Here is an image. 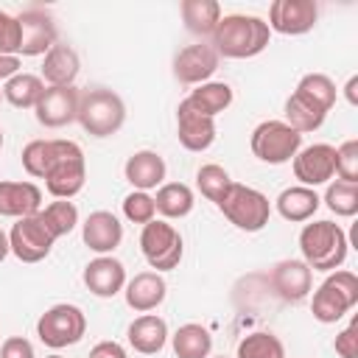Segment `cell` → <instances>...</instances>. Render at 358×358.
Listing matches in <instances>:
<instances>
[{
    "mask_svg": "<svg viewBox=\"0 0 358 358\" xmlns=\"http://www.w3.org/2000/svg\"><path fill=\"white\" fill-rule=\"evenodd\" d=\"M0 148H3V129H0Z\"/></svg>",
    "mask_w": 358,
    "mask_h": 358,
    "instance_id": "7dc6e473",
    "label": "cell"
},
{
    "mask_svg": "<svg viewBox=\"0 0 358 358\" xmlns=\"http://www.w3.org/2000/svg\"><path fill=\"white\" fill-rule=\"evenodd\" d=\"M319 20V8L313 0H274L268 6V31L282 36L308 34Z\"/></svg>",
    "mask_w": 358,
    "mask_h": 358,
    "instance_id": "8fae6325",
    "label": "cell"
},
{
    "mask_svg": "<svg viewBox=\"0 0 358 358\" xmlns=\"http://www.w3.org/2000/svg\"><path fill=\"white\" fill-rule=\"evenodd\" d=\"M56 238L53 232L45 227V221L39 215H28V218H17V224L8 232V246L14 252L17 260L22 263H39L50 255Z\"/></svg>",
    "mask_w": 358,
    "mask_h": 358,
    "instance_id": "30bf717a",
    "label": "cell"
},
{
    "mask_svg": "<svg viewBox=\"0 0 358 358\" xmlns=\"http://www.w3.org/2000/svg\"><path fill=\"white\" fill-rule=\"evenodd\" d=\"M249 148L260 162L282 165V162H291L302 148V134L294 131L285 120H263L255 126Z\"/></svg>",
    "mask_w": 358,
    "mask_h": 358,
    "instance_id": "52a82bcc",
    "label": "cell"
},
{
    "mask_svg": "<svg viewBox=\"0 0 358 358\" xmlns=\"http://www.w3.org/2000/svg\"><path fill=\"white\" fill-rule=\"evenodd\" d=\"M36 215L45 221V227L53 232L56 241L62 235H70L76 229V224H78V210H76V204L70 199H56L48 207H42Z\"/></svg>",
    "mask_w": 358,
    "mask_h": 358,
    "instance_id": "1f68e13d",
    "label": "cell"
},
{
    "mask_svg": "<svg viewBox=\"0 0 358 358\" xmlns=\"http://www.w3.org/2000/svg\"><path fill=\"white\" fill-rule=\"evenodd\" d=\"M0 98H3V87H0Z\"/></svg>",
    "mask_w": 358,
    "mask_h": 358,
    "instance_id": "681fc988",
    "label": "cell"
},
{
    "mask_svg": "<svg viewBox=\"0 0 358 358\" xmlns=\"http://www.w3.org/2000/svg\"><path fill=\"white\" fill-rule=\"evenodd\" d=\"M193 204H196L193 190L185 182H165V185L157 187L154 207L165 218H185V215H190Z\"/></svg>",
    "mask_w": 358,
    "mask_h": 358,
    "instance_id": "83f0119b",
    "label": "cell"
},
{
    "mask_svg": "<svg viewBox=\"0 0 358 358\" xmlns=\"http://www.w3.org/2000/svg\"><path fill=\"white\" fill-rule=\"evenodd\" d=\"M90 358H129V355L117 341H98L90 350Z\"/></svg>",
    "mask_w": 358,
    "mask_h": 358,
    "instance_id": "7bdbcfd3",
    "label": "cell"
},
{
    "mask_svg": "<svg viewBox=\"0 0 358 358\" xmlns=\"http://www.w3.org/2000/svg\"><path fill=\"white\" fill-rule=\"evenodd\" d=\"M84 285L101 299H112L126 288V268L112 255H98L84 266Z\"/></svg>",
    "mask_w": 358,
    "mask_h": 358,
    "instance_id": "e0dca14e",
    "label": "cell"
},
{
    "mask_svg": "<svg viewBox=\"0 0 358 358\" xmlns=\"http://www.w3.org/2000/svg\"><path fill=\"white\" fill-rule=\"evenodd\" d=\"M8 252H11V246H8V235L0 229V263L8 257Z\"/></svg>",
    "mask_w": 358,
    "mask_h": 358,
    "instance_id": "bcb514c9",
    "label": "cell"
},
{
    "mask_svg": "<svg viewBox=\"0 0 358 358\" xmlns=\"http://www.w3.org/2000/svg\"><path fill=\"white\" fill-rule=\"evenodd\" d=\"M20 20V53L22 56H45L53 45H56V22L48 11L42 8H25L22 14H17Z\"/></svg>",
    "mask_w": 358,
    "mask_h": 358,
    "instance_id": "5bb4252c",
    "label": "cell"
},
{
    "mask_svg": "<svg viewBox=\"0 0 358 358\" xmlns=\"http://www.w3.org/2000/svg\"><path fill=\"white\" fill-rule=\"evenodd\" d=\"M123 215L134 224H148L154 221L157 215V207H154V196H148L145 190H131L126 199H123Z\"/></svg>",
    "mask_w": 358,
    "mask_h": 358,
    "instance_id": "f35d334b",
    "label": "cell"
},
{
    "mask_svg": "<svg viewBox=\"0 0 358 358\" xmlns=\"http://www.w3.org/2000/svg\"><path fill=\"white\" fill-rule=\"evenodd\" d=\"M76 120L92 137H112L126 123V103L117 92L106 87H95V90L81 92Z\"/></svg>",
    "mask_w": 358,
    "mask_h": 358,
    "instance_id": "3957f363",
    "label": "cell"
},
{
    "mask_svg": "<svg viewBox=\"0 0 358 358\" xmlns=\"http://www.w3.org/2000/svg\"><path fill=\"white\" fill-rule=\"evenodd\" d=\"M140 252L145 257V263L154 271H171L179 266L185 246H182V235L176 227H171L162 218H154L148 224H143L140 232Z\"/></svg>",
    "mask_w": 358,
    "mask_h": 358,
    "instance_id": "9c48e42d",
    "label": "cell"
},
{
    "mask_svg": "<svg viewBox=\"0 0 358 358\" xmlns=\"http://www.w3.org/2000/svg\"><path fill=\"white\" fill-rule=\"evenodd\" d=\"M126 305L137 313H148L165 302L168 285L159 271H140L126 282Z\"/></svg>",
    "mask_w": 358,
    "mask_h": 358,
    "instance_id": "ffe728a7",
    "label": "cell"
},
{
    "mask_svg": "<svg viewBox=\"0 0 358 358\" xmlns=\"http://www.w3.org/2000/svg\"><path fill=\"white\" fill-rule=\"evenodd\" d=\"M235 358H285V347L274 333H249L238 341Z\"/></svg>",
    "mask_w": 358,
    "mask_h": 358,
    "instance_id": "836d02e7",
    "label": "cell"
},
{
    "mask_svg": "<svg viewBox=\"0 0 358 358\" xmlns=\"http://www.w3.org/2000/svg\"><path fill=\"white\" fill-rule=\"evenodd\" d=\"M271 31L255 14H227L210 34V45L224 59H252L268 48Z\"/></svg>",
    "mask_w": 358,
    "mask_h": 358,
    "instance_id": "6da1fadb",
    "label": "cell"
},
{
    "mask_svg": "<svg viewBox=\"0 0 358 358\" xmlns=\"http://www.w3.org/2000/svg\"><path fill=\"white\" fill-rule=\"evenodd\" d=\"M20 39H22L20 20L8 11H0V53L20 56Z\"/></svg>",
    "mask_w": 358,
    "mask_h": 358,
    "instance_id": "ab89813d",
    "label": "cell"
},
{
    "mask_svg": "<svg viewBox=\"0 0 358 358\" xmlns=\"http://www.w3.org/2000/svg\"><path fill=\"white\" fill-rule=\"evenodd\" d=\"M81 59L70 45H53L45 53L42 62V81H48V87H73L76 76H78Z\"/></svg>",
    "mask_w": 358,
    "mask_h": 358,
    "instance_id": "cb8c5ba5",
    "label": "cell"
},
{
    "mask_svg": "<svg viewBox=\"0 0 358 358\" xmlns=\"http://www.w3.org/2000/svg\"><path fill=\"white\" fill-rule=\"evenodd\" d=\"M355 87H358V76H352L350 81H347V87H344V92H347V101L355 106L358 103V95H355Z\"/></svg>",
    "mask_w": 358,
    "mask_h": 358,
    "instance_id": "f6af8a7d",
    "label": "cell"
},
{
    "mask_svg": "<svg viewBox=\"0 0 358 358\" xmlns=\"http://www.w3.org/2000/svg\"><path fill=\"white\" fill-rule=\"evenodd\" d=\"M196 185H199V190H201V196L207 199V201H221L224 199V193L229 190V185H232V179H229V173H227V168H221V165H215V162H207V165H201L199 171H196Z\"/></svg>",
    "mask_w": 358,
    "mask_h": 358,
    "instance_id": "d590c367",
    "label": "cell"
},
{
    "mask_svg": "<svg viewBox=\"0 0 358 358\" xmlns=\"http://www.w3.org/2000/svg\"><path fill=\"white\" fill-rule=\"evenodd\" d=\"M84 333H87V316L78 305H70V302H59L48 308L36 322V336L50 350L78 344Z\"/></svg>",
    "mask_w": 358,
    "mask_h": 358,
    "instance_id": "ba28073f",
    "label": "cell"
},
{
    "mask_svg": "<svg viewBox=\"0 0 358 358\" xmlns=\"http://www.w3.org/2000/svg\"><path fill=\"white\" fill-rule=\"evenodd\" d=\"M218 358H224V355H218Z\"/></svg>",
    "mask_w": 358,
    "mask_h": 358,
    "instance_id": "f907efd6",
    "label": "cell"
},
{
    "mask_svg": "<svg viewBox=\"0 0 358 358\" xmlns=\"http://www.w3.org/2000/svg\"><path fill=\"white\" fill-rule=\"evenodd\" d=\"M336 352L341 358H358V324L350 322L338 336H336Z\"/></svg>",
    "mask_w": 358,
    "mask_h": 358,
    "instance_id": "60d3db41",
    "label": "cell"
},
{
    "mask_svg": "<svg viewBox=\"0 0 358 358\" xmlns=\"http://www.w3.org/2000/svg\"><path fill=\"white\" fill-rule=\"evenodd\" d=\"M173 352L176 358H207L210 350H213V336L207 327L196 324V322H187L182 324L176 333H173Z\"/></svg>",
    "mask_w": 358,
    "mask_h": 358,
    "instance_id": "f546056e",
    "label": "cell"
},
{
    "mask_svg": "<svg viewBox=\"0 0 358 358\" xmlns=\"http://www.w3.org/2000/svg\"><path fill=\"white\" fill-rule=\"evenodd\" d=\"M53 151H56V140H31L22 148V168H25V173L36 176V179H45L48 165L53 159Z\"/></svg>",
    "mask_w": 358,
    "mask_h": 358,
    "instance_id": "8d00e7d4",
    "label": "cell"
},
{
    "mask_svg": "<svg viewBox=\"0 0 358 358\" xmlns=\"http://www.w3.org/2000/svg\"><path fill=\"white\" fill-rule=\"evenodd\" d=\"M322 201L327 204L330 213H336V215H341V218H350V215L358 213V185L336 179V182L327 185Z\"/></svg>",
    "mask_w": 358,
    "mask_h": 358,
    "instance_id": "e575fe53",
    "label": "cell"
},
{
    "mask_svg": "<svg viewBox=\"0 0 358 358\" xmlns=\"http://www.w3.org/2000/svg\"><path fill=\"white\" fill-rule=\"evenodd\" d=\"M196 112L207 115V117H215L221 115L224 109H229L232 103V87L224 84V81H204L199 84L187 98H185Z\"/></svg>",
    "mask_w": 358,
    "mask_h": 358,
    "instance_id": "4316f807",
    "label": "cell"
},
{
    "mask_svg": "<svg viewBox=\"0 0 358 358\" xmlns=\"http://www.w3.org/2000/svg\"><path fill=\"white\" fill-rule=\"evenodd\" d=\"M218 62H221V56L213 50V45L196 42V45H187L176 53L173 76H176L179 84H196L199 87L218 70Z\"/></svg>",
    "mask_w": 358,
    "mask_h": 358,
    "instance_id": "4fadbf2b",
    "label": "cell"
},
{
    "mask_svg": "<svg viewBox=\"0 0 358 358\" xmlns=\"http://www.w3.org/2000/svg\"><path fill=\"white\" fill-rule=\"evenodd\" d=\"M84 182H87V162L81 145L73 140H56V151L45 173L48 193L53 199H73L76 193H81Z\"/></svg>",
    "mask_w": 358,
    "mask_h": 358,
    "instance_id": "277c9868",
    "label": "cell"
},
{
    "mask_svg": "<svg viewBox=\"0 0 358 358\" xmlns=\"http://www.w3.org/2000/svg\"><path fill=\"white\" fill-rule=\"evenodd\" d=\"M218 210L224 213V218L232 227H238L243 232H260L271 218L268 196H263L260 190H255L249 185H241V182L229 185V190L218 201Z\"/></svg>",
    "mask_w": 358,
    "mask_h": 358,
    "instance_id": "5b68a950",
    "label": "cell"
},
{
    "mask_svg": "<svg viewBox=\"0 0 358 358\" xmlns=\"http://www.w3.org/2000/svg\"><path fill=\"white\" fill-rule=\"evenodd\" d=\"M0 358H36L34 355V344L22 336H8L0 347Z\"/></svg>",
    "mask_w": 358,
    "mask_h": 358,
    "instance_id": "b9f144b4",
    "label": "cell"
},
{
    "mask_svg": "<svg viewBox=\"0 0 358 358\" xmlns=\"http://www.w3.org/2000/svg\"><path fill=\"white\" fill-rule=\"evenodd\" d=\"M319 204H322L319 193H316L313 187H302V185L285 187V190L277 196V201H274L277 213H280L285 221H291V224H299V221L313 218V213L319 210Z\"/></svg>",
    "mask_w": 358,
    "mask_h": 358,
    "instance_id": "d4e9b609",
    "label": "cell"
},
{
    "mask_svg": "<svg viewBox=\"0 0 358 358\" xmlns=\"http://www.w3.org/2000/svg\"><path fill=\"white\" fill-rule=\"evenodd\" d=\"M165 159L157 154V151H134L126 165H123V173H126V182L134 187V190H151V187H159L162 179H165Z\"/></svg>",
    "mask_w": 358,
    "mask_h": 358,
    "instance_id": "7402d4cb",
    "label": "cell"
},
{
    "mask_svg": "<svg viewBox=\"0 0 358 358\" xmlns=\"http://www.w3.org/2000/svg\"><path fill=\"white\" fill-rule=\"evenodd\" d=\"M358 305V277L352 271H330L324 277V282L316 288L310 310L313 319L322 324H333L338 322L347 310H352Z\"/></svg>",
    "mask_w": 358,
    "mask_h": 358,
    "instance_id": "8992f818",
    "label": "cell"
},
{
    "mask_svg": "<svg viewBox=\"0 0 358 358\" xmlns=\"http://www.w3.org/2000/svg\"><path fill=\"white\" fill-rule=\"evenodd\" d=\"M294 176L302 187L327 185L336 176V148L330 143H313L299 148L294 157Z\"/></svg>",
    "mask_w": 358,
    "mask_h": 358,
    "instance_id": "7c38bea8",
    "label": "cell"
},
{
    "mask_svg": "<svg viewBox=\"0 0 358 358\" xmlns=\"http://www.w3.org/2000/svg\"><path fill=\"white\" fill-rule=\"evenodd\" d=\"M324 112L322 109H316L313 103H308V101H302L299 95H294L291 92V98L285 101V123L294 129V131H299V134H305V131H316L322 123H324Z\"/></svg>",
    "mask_w": 358,
    "mask_h": 358,
    "instance_id": "d6a6232c",
    "label": "cell"
},
{
    "mask_svg": "<svg viewBox=\"0 0 358 358\" xmlns=\"http://www.w3.org/2000/svg\"><path fill=\"white\" fill-rule=\"evenodd\" d=\"M347 235L333 221L305 224L299 232V252L310 271H336L347 260Z\"/></svg>",
    "mask_w": 358,
    "mask_h": 358,
    "instance_id": "7a4b0ae2",
    "label": "cell"
},
{
    "mask_svg": "<svg viewBox=\"0 0 358 358\" xmlns=\"http://www.w3.org/2000/svg\"><path fill=\"white\" fill-rule=\"evenodd\" d=\"M310 282L313 271L305 260H280L271 271V285L285 302H302L310 294Z\"/></svg>",
    "mask_w": 358,
    "mask_h": 358,
    "instance_id": "d6986e66",
    "label": "cell"
},
{
    "mask_svg": "<svg viewBox=\"0 0 358 358\" xmlns=\"http://www.w3.org/2000/svg\"><path fill=\"white\" fill-rule=\"evenodd\" d=\"M42 210V190L34 182H0V215L28 218Z\"/></svg>",
    "mask_w": 358,
    "mask_h": 358,
    "instance_id": "44dd1931",
    "label": "cell"
},
{
    "mask_svg": "<svg viewBox=\"0 0 358 358\" xmlns=\"http://www.w3.org/2000/svg\"><path fill=\"white\" fill-rule=\"evenodd\" d=\"M48 358H62V355H48Z\"/></svg>",
    "mask_w": 358,
    "mask_h": 358,
    "instance_id": "c3c4849f",
    "label": "cell"
},
{
    "mask_svg": "<svg viewBox=\"0 0 358 358\" xmlns=\"http://www.w3.org/2000/svg\"><path fill=\"white\" fill-rule=\"evenodd\" d=\"M176 137L187 151H207L215 140V117L196 112L187 101L176 106Z\"/></svg>",
    "mask_w": 358,
    "mask_h": 358,
    "instance_id": "2e32d148",
    "label": "cell"
},
{
    "mask_svg": "<svg viewBox=\"0 0 358 358\" xmlns=\"http://www.w3.org/2000/svg\"><path fill=\"white\" fill-rule=\"evenodd\" d=\"M81 92L76 87H45L36 109V120L48 129H62L76 120Z\"/></svg>",
    "mask_w": 358,
    "mask_h": 358,
    "instance_id": "9a60e30c",
    "label": "cell"
},
{
    "mask_svg": "<svg viewBox=\"0 0 358 358\" xmlns=\"http://www.w3.org/2000/svg\"><path fill=\"white\" fill-rule=\"evenodd\" d=\"M336 176L341 182L358 185V140L350 137L336 148Z\"/></svg>",
    "mask_w": 358,
    "mask_h": 358,
    "instance_id": "74e56055",
    "label": "cell"
},
{
    "mask_svg": "<svg viewBox=\"0 0 358 358\" xmlns=\"http://www.w3.org/2000/svg\"><path fill=\"white\" fill-rule=\"evenodd\" d=\"M126 338H129V344H131L134 352H140V355H157L165 347V341H168V324L157 313H143V316H137L129 324Z\"/></svg>",
    "mask_w": 358,
    "mask_h": 358,
    "instance_id": "603a6c76",
    "label": "cell"
},
{
    "mask_svg": "<svg viewBox=\"0 0 358 358\" xmlns=\"http://www.w3.org/2000/svg\"><path fill=\"white\" fill-rule=\"evenodd\" d=\"M20 73V56H6V53H0V81L6 84L11 76H17Z\"/></svg>",
    "mask_w": 358,
    "mask_h": 358,
    "instance_id": "ee69618b",
    "label": "cell"
},
{
    "mask_svg": "<svg viewBox=\"0 0 358 358\" xmlns=\"http://www.w3.org/2000/svg\"><path fill=\"white\" fill-rule=\"evenodd\" d=\"M182 22L196 36H210L221 20V6L215 0H182Z\"/></svg>",
    "mask_w": 358,
    "mask_h": 358,
    "instance_id": "484cf974",
    "label": "cell"
},
{
    "mask_svg": "<svg viewBox=\"0 0 358 358\" xmlns=\"http://www.w3.org/2000/svg\"><path fill=\"white\" fill-rule=\"evenodd\" d=\"M81 238L84 243L95 252V255H109L120 246L123 241V224L117 221L115 213L109 210H95L87 215V221L81 224Z\"/></svg>",
    "mask_w": 358,
    "mask_h": 358,
    "instance_id": "ac0fdd59",
    "label": "cell"
},
{
    "mask_svg": "<svg viewBox=\"0 0 358 358\" xmlns=\"http://www.w3.org/2000/svg\"><path fill=\"white\" fill-rule=\"evenodd\" d=\"M45 92L42 76L34 73H17L3 84V98L17 109H34Z\"/></svg>",
    "mask_w": 358,
    "mask_h": 358,
    "instance_id": "f1b7e54d",
    "label": "cell"
},
{
    "mask_svg": "<svg viewBox=\"0 0 358 358\" xmlns=\"http://www.w3.org/2000/svg\"><path fill=\"white\" fill-rule=\"evenodd\" d=\"M294 95H299L302 101L313 103L316 109H322V112L327 115V112L333 109L338 92H336V84L330 81V76H324V73H308V76L299 78Z\"/></svg>",
    "mask_w": 358,
    "mask_h": 358,
    "instance_id": "4dcf8cb0",
    "label": "cell"
}]
</instances>
